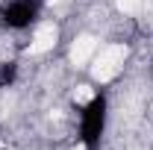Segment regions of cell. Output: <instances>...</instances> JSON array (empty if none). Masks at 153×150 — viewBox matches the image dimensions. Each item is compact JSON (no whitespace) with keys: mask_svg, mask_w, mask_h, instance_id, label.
Masks as SVG:
<instances>
[{"mask_svg":"<svg viewBox=\"0 0 153 150\" xmlns=\"http://www.w3.org/2000/svg\"><path fill=\"white\" fill-rule=\"evenodd\" d=\"M41 12V0H3L0 3V24L12 33L30 30Z\"/></svg>","mask_w":153,"mask_h":150,"instance_id":"2","label":"cell"},{"mask_svg":"<svg viewBox=\"0 0 153 150\" xmlns=\"http://www.w3.org/2000/svg\"><path fill=\"white\" fill-rule=\"evenodd\" d=\"M106 121H109V100L106 94L97 91L91 94V100L82 106L79 112V132H76V141L85 150H100V138L106 132Z\"/></svg>","mask_w":153,"mask_h":150,"instance_id":"1","label":"cell"},{"mask_svg":"<svg viewBox=\"0 0 153 150\" xmlns=\"http://www.w3.org/2000/svg\"><path fill=\"white\" fill-rule=\"evenodd\" d=\"M18 82V62L15 59H3L0 62V88H12Z\"/></svg>","mask_w":153,"mask_h":150,"instance_id":"3","label":"cell"}]
</instances>
